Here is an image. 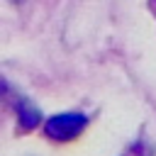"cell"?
Here are the masks:
<instances>
[{"label": "cell", "instance_id": "1", "mask_svg": "<svg viewBox=\"0 0 156 156\" xmlns=\"http://www.w3.org/2000/svg\"><path fill=\"white\" fill-rule=\"evenodd\" d=\"M88 127V117L80 112H61L44 122V134L51 141H73Z\"/></svg>", "mask_w": 156, "mask_h": 156}, {"label": "cell", "instance_id": "2", "mask_svg": "<svg viewBox=\"0 0 156 156\" xmlns=\"http://www.w3.org/2000/svg\"><path fill=\"white\" fill-rule=\"evenodd\" d=\"M17 115H20L22 129H34V127L39 124V110H37L34 105H29V102H20Z\"/></svg>", "mask_w": 156, "mask_h": 156}]
</instances>
